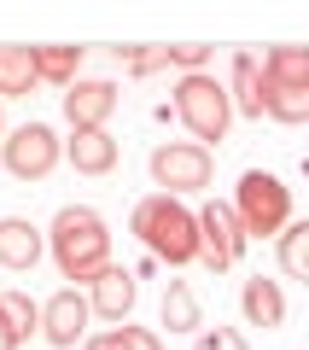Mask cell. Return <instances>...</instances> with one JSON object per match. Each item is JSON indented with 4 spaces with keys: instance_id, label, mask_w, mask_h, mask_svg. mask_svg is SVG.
I'll return each instance as SVG.
<instances>
[{
    "instance_id": "cell-1",
    "label": "cell",
    "mask_w": 309,
    "mask_h": 350,
    "mask_svg": "<svg viewBox=\"0 0 309 350\" xmlns=\"http://www.w3.org/2000/svg\"><path fill=\"white\" fill-rule=\"evenodd\" d=\"M53 262H59L64 286H94L105 269H111V228L94 204H64L47 228Z\"/></svg>"
},
{
    "instance_id": "cell-2",
    "label": "cell",
    "mask_w": 309,
    "mask_h": 350,
    "mask_svg": "<svg viewBox=\"0 0 309 350\" xmlns=\"http://www.w3.org/2000/svg\"><path fill=\"white\" fill-rule=\"evenodd\" d=\"M129 228H135V239L152 251V262H170V269L198 262V216L187 211L181 199H170V193L140 199L135 211H129Z\"/></svg>"
},
{
    "instance_id": "cell-3",
    "label": "cell",
    "mask_w": 309,
    "mask_h": 350,
    "mask_svg": "<svg viewBox=\"0 0 309 350\" xmlns=\"http://www.w3.org/2000/svg\"><path fill=\"white\" fill-rule=\"evenodd\" d=\"M228 204H234V222L245 228V239H280L292 228V193L269 170H245Z\"/></svg>"
},
{
    "instance_id": "cell-4",
    "label": "cell",
    "mask_w": 309,
    "mask_h": 350,
    "mask_svg": "<svg viewBox=\"0 0 309 350\" xmlns=\"http://www.w3.org/2000/svg\"><path fill=\"white\" fill-rule=\"evenodd\" d=\"M175 117L187 123V135L198 146H216L234 129V94L222 82H211V76H181L175 82Z\"/></svg>"
},
{
    "instance_id": "cell-5",
    "label": "cell",
    "mask_w": 309,
    "mask_h": 350,
    "mask_svg": "<svg viewBox=\"0 0 309 350\" xmlns=\"http://www.w3.org/2000/svg\"><path fill=\"white\" fill-rule=\"evenodd\" d=\"M269 117L309 129V47H269Z\"/></svg>"
},
{
    "instance_id": "cell-6",
    "label": "cell",
    "mask_w": 309,
    "mask_h": 350,
    "mask_svg": "<svg viewBox=\"0 0 309 350\" xmlns=\"http://www.w3.org/2000/svg\"><path fill=\"white\" fill-rule=\"evenodd\" d=\"M0 163H6V175H18V181H47L64 163V140L53 135L47 123H24V129H12V135L0 140Z\"/></svg>"
},
{
    "instance_id": "cell-7",
    "label": "cell",
    "mask_w": 309,
    "mask_h": 350,
    "mask_svg": "<svg viewBox=\"0 0 309 350\" xmlns=\"http://www.w3.org/2000/svg\"><path fill=\"white\" fill-rule=\"evenodd\" d=\"M211 146H198V140H170V146L152 152V181H158V193H204L211 187Z\"/></svg>"
},
{
    "instance_id": "cell-8",
    "label": "cell",
    "mask_w": 309,
    "mask_h": 350,
    "mask_svg": "<svg viewBox=\"0 0 309 350\" xmlns=\"http://www.w3.org/2000/svg\"><path fill=\"white\" fill-rule=\"evenodd\" d=\"M245 228L234 222V204L222 199H204V211H198V262L211 269V275H228L239 257H245Z\"/></svg>"
},
{
    "instance_id": "cell-9",
    "label": "cell",
    "mask_w": 309,
    "mask_h": 350,
    "mask_svg": "<svg viewBox=\"0 0 309 350\" xmlns=\"http://www.w3.org/2000/svg\"><path fill=\"white\" fill-rule=\"evenodd\" d=\"M88 315H94V304H88L76 286L53 292L47 310H41V338H47L53 350H76V338H88Z\"/></svg>"
},
{
    "instance_id": "cell-10",
    "label": "cell",
    "mask_w": 309,
    "mask_h": 350,
    "mask_svg": "<svg viewBox=\"0 0 309 350\" xmlns=\"http://www.w3.org/2000/svg\"><path fill=\"white\" fill-rule=\"evenodd\" d=\"M117 111V82L105 76H82L76 88H64V123L70 129H105Z\"/></svg>"
},
{
    "instance_id": "cell-11",
    "label": "cell",
    "mask_w": 309,
    "mask_h": 350,
    "mask_svg": "<svg viewBox=\"0 0 309 350\" xmlns=\"http://www.w3.org/2000/svg\"><path fill=\"white\" fill-rule=\"evenodd\" d=\"M234 111L245 117H269V59L257 47H239L234 53Z\"/></svg>"
},
{
    "instance_id": "cell-12",
    "label": "cell",
    "mask_w": 309,
    "mask_h": 350,
    "mask_svg": "<svg viewBox=\"0 0 309 350\" xmlns=\"http://www.w3.org/2000/svg\"><path fill=\"white\" fill-rule=\"evenodd\" d=\"M47 251V234L24 216H0V269H12V275H29Z\"/></svg>"
},
{
    "instance_id": "cell-13",
    "label": "cell",
    "mask_w": 309,
    "mask_h": 350,
    "mask_svg": "<svg viewBox=\"0 0 309 350\" xmlns=\"http://www.w3.org/2000/svg\"><path fill=\"white\" fill-rule=\"evenodd\" d=\"M64 163H70L76 175H111L117 170L111 129H70V140H64Z\"/></svg>"
},
{
    "instance_id": "cell-14",
    "label": "cell",
    "mask_w": 309,
    "mask_h": 350,
    "mask_svg": "<svg viewBox=\"0 0 309 350\" xmlns=\"http://www.w3.org/2000/svg\"><path fill=\"white\" fill-rule=\"evenodd\" d=\"M36 88H41V70H36V47L0 41V100H29Z\"/></svg>"
},
{
    "instance_id": "cell-15",
    "label": "cell",
    "mask_w": 309,
    "mask_h": 350,
    "mask_svg": "<svg viewBox=\"0 0 309 350\" xmlns=\"http://www.w3.org/2000/svg\"><path fill=\"white\" fill-rule=\"evenodd\" d=\"M239 315H245V327H280V321H286V292H280V280L251 275L245 292H239Z\"/></svg>"
},
{
    "instance_id": "cell-16",
    "label": "cell",
    "mask_w": 309,
    "mask_h": 350,
    "mask_svg": "<svg viewBox=\"0 0 309 350\" xmlns=\"http://www.w3.org/2000/svg\"><path fill=\"white\" fill-rule=\"evenodd\" d=\"M88 304H94V315H105V321H117L123 327V315L135 310V275H129V269H105V275L94 280V292H88Z\"/></svg>"
},
{
    "instance_id": "cell-17",
    "label": "cell",
    "mask_w": 309,
    "mask_h": 350,
    "mask_svg": "<svg viewBox=\"0 0 309 350\" xmlns=\"http://www.w3.org/2000/svg\"><path fill=\"white\" fill-rule=\"evenodd\" d=\"M82 59L88 53L82 47H64V41H47V47H36V70H41V82H59V88H76L82 82Z\"/></svg>"
},
{
    "instance_id": "cell-18",
    "label": "cell",
    "mask_w": 309,
    "mask_h": 350,
    "mask_svg": "<svg viewBox=\"0 0 309 350\" xmlns=\"http://www.w3.org/2000/svg\"><path fill=\"white\" fill-rule=\"evenodd\" d=\"M163 327H170V333H198V327H204L198 292L187 286V280H170V292H163Z\"/></svg>"
},
{
    "instance_id": "cell-19",
    "label": "cell",
    "mask_w": 309,
    "mask_h": 350,
    "mask_svg": "<svg viewBox=\"0 0 309 350\" xmlns=\"http://www.w3.org/2000/svg\"><path fill=\"white\" fill-rule=\"evenodd\" d=\"M274 257H280V275L297 280V286H309V222H292L280 234V245H274Z\"/></svg>"
},
{
    "instance_id": "cell-20",
    "label": "cell",
    "mask_w": 309,
    "mask_h": 350,
    "mask_svg": "<svg viewBox=\"0 0 309 350\" xmlns=\"http://www.w3.org/2000/svg\"><path fill=\"white\" fill-rule=\"evenodd\" d=\"M0 315H6V327H12L18 345H24V338L41 327V310L29 304V292H0Z\"/></svg>"
},
{
    "instance_id": "cell-21",
    "label": "cell",
    "mask_w": 309,
    "mask_h": 350,
    "mask_svg": "<svg viewBox=\"0 0 309 350\" xmlns=\"http://www.w3.org/2000/svg\"><path fill=\"white\" fill-rule=\"evenodd\" d=\"M117 59L129 64V76H158V70H170V41H152V47H129V53H117Z\"/></svg>"
},
{
    "instance_id": "cell-22",
    "label": "cell",
    "mask_w": 309,
    "mask_h": 350,
    "mask_svg": "<svg viewBox=\"0 0 309 350\" xmlns=\"http://www.w3.org/2000/svg\"><path fill=\"white\" fill-rule=\"evenodd\" d=\"M170 59H175V70H187V76H204V59H216L204 41H181V47H170Z\"/></svg>"
},
{
    "instance_id": "cell-23",
    "label": "cell",
    "mask_w": 309,
    "mask_h": 350,
    "mask_svg": "<svg viewBox=\"0 0 309 350\" xmlns=\"http://www.w3.org/2000/svg\"><path fill=\"white\" fill-rule=\"evenodd\" d=\"M193 350H251L245 338H239V327H211V333H198Z\"/></svg>"
},
{
    "instance_id": "cell-24",
    "label": "cell",
    "mask_w": 309,
    "mask_h": 350,
    "mask_svg": "<svg viewBox=\"0 0 309 350\" xmlns=\"http://www.w3.org/2000/svg\"><path fill=\"white\" fill-rule=\"evenodd\" d=\"M82 350H129V333L111 327V333H99V338H82Z\"/></svg>"
},
{
    "instance_id": "cell-25",
    "label": "cell",
    "mask_w": 309,
    "mask_h": 350,
    "mask_svg": "<svg viewBox=\"0 0 309 350\" xmlns=\"http://www.w3.org/2000/svg\"><path fill=\"white\" fill-rule=\"evenodd\" d=\"M123 333H129V350H163L158 333H146V327H129V321H123Z\"/></svg>"
},
{
    "instance_id": "cell-26",
    "label": "cell",
    "mask_w": 309,
    "mask_h": 350,
    "mask_svg": "<svg viewBox=\"0 0 309 350\" xmlns=\"http://www.w3.org/2000/svg\"><path fill=\"white\" fill-rule=\"evenodd\" d=\"M0 350H18V338H12V327H6V315H0Z\"/></svg>"
},
{
    "instance_id": "cell-27",
    "label": "cell",
    "mask_w": 309,
    "mask_h": 350,
    "mask_svg": "<svg viewBox=\"0 0 309 350\" xmlns=\"http://www.w3.org/2000/svg\"><path fill=\"white\" fill-rule=\"evenodd\" d=\"M0 111H6V105H0ZM0 140H6V135H0Z\"/></svg>"
}]
</instances>
